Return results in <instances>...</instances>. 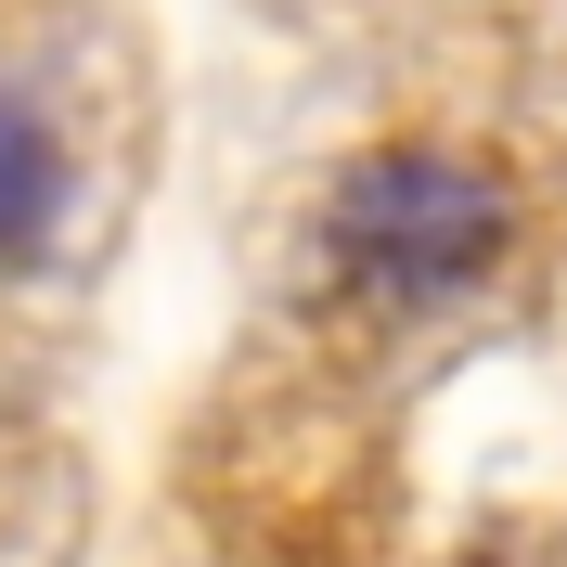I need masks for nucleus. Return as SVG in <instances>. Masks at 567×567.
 I'll use <instances>...</instances> for the list:
<instances>
[{"label":"nucleus","instance_id":"f257e3e1","mask_svg":"<svg viewBox=\"0 0 567 567\" xmlns=\"http://www.w3.org/2000/svg\"><path fill=\"white\" fill-rule=\"evenodd\" d=\"M503 233H516L503 168L439 155V142H388V155H361V168L336 181V258H361L374 284H413V297L491 271Z\"/></svg>","mask_w":567,"mask_h":567},{"label":"nucleus","instance_id":"f03ea898","mask_svg":"<svg viewBox=\"0 0 567 567\" xmlns=\"http://www.w3.org/2000/svg\"><path fill=\"white\" fill-rule=\"evenodd\" d=\"M52 219H65V130L27 91H0V271H27L52 246Z\"/></svg>","mask_w":567,"mask_h":567}]
</instances>
